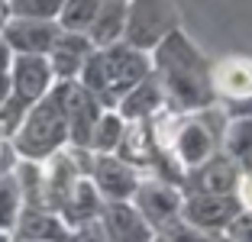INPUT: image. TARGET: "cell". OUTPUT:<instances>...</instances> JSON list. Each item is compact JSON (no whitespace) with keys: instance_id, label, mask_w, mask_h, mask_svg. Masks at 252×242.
<instances>
[{"instance_id":"obj_15","label":"cell","mask_w":252,"mask_h":242,"mask_svg":"<svg viewBox=\"0 0 252 242\" xmlns=\"http://www.w3.org/2000/svg\"><path fill=\"white\" fill-rule=\"evenodd\" d=\"M210 78H214L217 103L252 97V59H243V55L223 59L217 65H210Z\"/></svg>"},{"instance_id":"obj_11","label":"cell","mask_w":252,"mask_h":242,"mask_svg":"<svg viewBox=\"0 0 252 242\" xmlns=\"http://www.w3.org/2000/svg\"><path fill=\"white\" fill-rule=\"evenodd\" d=\"M59 32L62 26L55 20H30V16H7L0 26V39L13 52L26 55H49Z\"/></svg>"},{"instance_id":"obj_6","label":"cell","mask_w":252,"mask_h":242,"mask_svg":"<svg viewBox=\"0 0 252 242\" xmlns=\"http://www.w3.org/2000/svg\"><path fill=\"white\" fill-rule=\"evenodd\" d=\"M133 204L139 207V213L149 220V226L162 229V226H168V223L181 220L185 191H181V184L152 175V178H142L139 191L133 194Z\"/></svg>"},{"instance_id":"obj_17","label":"cell","mask_w":252,"mask_h":242,"mask_svg":"<svg viewBox=\"0 0 252 242\" xmlns=\"http://www.w3.org/2000/svg\"><path fill=\"white\" fill-rule=\"evenodd\" d=\"M168 103H165V94H162V84L156 81V74L149 71V78H142L129 94L120 100V117L126 123H136V120H156L158 113L165 110Z\"/></svg>"},{"instance_id":"obj_12","label":"cell","mask_w":252,"mask_h":242,"mask_svg":"<svg viewBox=\"0 0 252 242\" xmlns=\"http://www.w3.org/2000/svg\"><path fill=\"white\" fill-rule=\"evenodd\" d=\"M100 226L110 242H156V229L133 200H104Z\"/></svg>"},{"instance_id":"obj_8","label":"cell","mask_w":252,"mask_h":242,"mask_svg":"<svg viewBox=\"0 0 252 242\" xmlns=\"http://www.w3.org/2000/svg\"><path fill=\"white\" fill-rule=\"evenodd\" d=\"M59 91H62V103H65V117H68V146H91V132H94L97 120L104 113L100 100L84 88L81 81H59Z\"/></svg>"},{"instance_id":"obj_1","label":"cell","mask_w":252,"mask_h":242,"mask_svg":"<svg viewBox=\"0 0 252 242\" xmlns=\"http://www.w3.org/2000/svg\"><path fill=\"white\" fill-rule=\"evenodd\" d=\"M149 59H152V74L162 84L168 110L197 113L217 103L207 59L181 30L165 36L156 49L149 52Z\"/></svg>"},{"instance_id":"obj_10","label":"cell","mask_w":252,"mask_h":242,"mask_svg":"<svg viewBox=\"0 0 252 242\" xmlns=\"http://www.w3.org/2000/svg\"><path fill=\"white\" fill-rule=\"evenodd\" d=\"M243 171L226 152H217L214 158H207L204 165L185 171L181 191L185 194H236Z\"/></svg>"},{"instance_id":"obj_13","label":"cell","mask_w":252,"mask_h":242,"mask_svg":"<svg viewBox=\"0 0 252 242\" xmlns=\"http://www.w3.org/2000/svg\"><path fill=\"white\" fill-rule=\"evenodd\" d=\"M55 84H59V78L49 65V55L13 52V97H20L23 103H36Z\"/></svg>"},{"instance_id":"obj_21","label":"cell","mask_w":252,"mask_h":242,"mask_svg":"<svg viewBox=\"0 0 252 242\" xmlns=\"http://www.w3.org/2000/svg\"><path fill=\"white\" fill-rule=\"evenodd\" d=\"M123 132H126V120L120 117V110H104L100 120H97L94 132H91V152L94 155H110L120 149L123 142Z\"/></svg>"},{"instance_id":"obj_9","label":"cell","mask_w":252,"mask_h":242,"mask_svg":"<svg viewBox=\"0 0 252 242\" xmlns=\"http://www.w3.org/2000/svg\"><path fill=\"white\" fill-rule=\"evenodd\" d=\"M91 181L97 184V191L104 200H133V194L142 184V171L120 158L117 152L110 155H91Z\"/></svg>"},{"instance_id":"obj_19","label":"cell","mask_w":252,"mask_h":242,"mask_svg":"<svg viewBox=\"0 0 252 242\" xmlns=\"http://www.w3.org/2000/svg\"><path fill=\"white\" fill-rule=\"evenodd\" d=\"M126 7H129V0H100L97 16H94V23H91V30H88L94 49H104V45L123 42Z\"/></svg>"},{"instance_id":"obj_24","label":"cell","mask_w":252,"mask_h":242,"mask_svg":"<svg viewBox=\"0 0 252 242\" xmlns=\"http://www.w3.org/2000/svg\"><path fill=\"white\" fill-rule=\"evenodd\" d=\"M65 0H3L7 16H30V20H55Z\"/></svg>"},{"instance_id":"obj_26","label":"cell","mask_w":252,"mask_h":242,"mask_svg":"<svg viewBox=\"0 0 252 242\" xmlns=\"http://www.w3.org/2000/svg\"><path fill=\"white\" fill-rule=\"evenodd\" d=\"M13 94V49L0 39V103Z\"/></svg>"},{"instance_id":"obj_28","label":"cell","mask_w":252,"mask_h":242,"mask_svg":"<svg viewBox=\"0 0 252 242\" xmlns=\"http://www.w3.org/2000/svg\"><path fill=\"white\" fill-rule=\"evenodd\" d=\"M236 197H239V204H243V210H252V171L243 175V181H239V187H236Z\"/></svg>"},{"instance_id":"obj_29","label":"cell","mask_w":252,"mask_h":242,"mask_svg":"<svg viewBox=\"0 0 252 242\" xmlns=\"http://www.w3.org/2000/svg\"><path fill=\"white\" fill-rule=\"evenodd\" d=\"M0 242H13V233H7V229H0Z\"/></svg>"},{"instance_id":"obj_22","label":"cell","mask_w":252,"mask_h":242,"mask_svg":"<svg viewBox=\"0 0 252 242\" xmlns=\"http://www.w3.org/2000/svg\"><path fill=\"white\" fill-rule=\"evenodd\" d=\"M20 210H23L20 181H16V171L7 168V171H0V229L13 233L16 220H20Z\"/></svg>"},{"instance_id":"obj_23","label":"cell","mask_w":252,"mask_h":242,"mask_svg":"<svg viewBox=\"0 0 252 242\" xmlns=\"http://www.w3.org/2000/svg\"><path fill=\"white\" fill-rule=\"evenodd\" d=\"M97 7L100 0H65L59 10V26L71 32H88L97 16Z\"/></svg>"},{"instance_id":"obj_16","label":"cell","mask_w":252,"mask_h":242,"mask_svg":"<svg viewBox=\"0 0 252 242\" xmlns=\"http://www.w3.org/2000/svg\"><path fill=\"white\" fill-rule=\"evenodd\" d=\"M13 236L20 239H39V242H68L71 239V226L65 216L45 207H23L20 220L13 226Z\"/></svg>"},{"instance_id":"obj_31","label":"cell","mask_w":252,"mask_h":242,"mask_svg":"<svg viewBox=\"0 0 252 242\" xmlns=\"http://www.w3.org/2000/svg\"><path fill=\"white\" fill-rule=\"evenodd\" d=\"M0 3H3V0H0Z\"/></svg>"},{"instance_id":"obj_5","label":"cell","mask_w":252,"mask_h":242,"mask_svg":"<svg viewBox=\"0 0 252 242\" xmlns=\"http://www.w3.org/2000/svg\"><path fill=\"white\" fill-rule=\"evenodd\" d=\"M181 30V13L175 0H129L123 42L139 52H152L165 36Z\"/></svg>"},{"instance_id":"obj_14","label":"cell","mask_w":252,"mask_h":242,"mask_svg":"<svg viewBox=\"0 0 252 242\" xmlns=\"http://www.w3.org/2000/svg\"><path fill=\"white\" fill-rule=\"evenodd\" d=\"M94 52V42H91L88 32H71V30H62L55 36L52 49H49V65H52L55 78L59 81H74L81 74L84 61L91 59Z\"/></svg>"},{"instance_id":"obj_27","label":"cell","mask_w":252,"mask_h":242,"mask_svg":"<svg viewBox=\"0 0 252 242\" xmlns=\"http://www.w3.org/2000/svg\"><path fill=\"white\" fill-rule=\"evenodd\" d=\"M223 239L230 242H252V210H243L230 226L223 229Z\"/></svg>"},{"instance_id":"obj_7","label":"cell","mask_w":252,"mask_h":242,"mask_svg":"<svg viewBox=\"0 0 252 242\" xmlns=\"http://www.w3.org/2000/svg\"><path fill=\"white\" fill-rule=\"evenodd\" d=\"M239 213H243V204L236 194H185V204H181V220L214 236H223V229Z\"/></svg>"},{"instance_id":"obj_25","label":"cell","mask_w":252,"mask_h":242,"mask_svg":"<svg viewBox=\"0 0 252 242\" xmlns=\"http://www.w3.org/2000/svg\"><path fill=\"white\" fill-rule=\"evenodd\" d=\"M156 242H220V236L214 233H204V229L191 226L185 220H175L168 226L156 229Z\"/></svg>"},{"instance_id":"obj_2","label":"cell","mask_w":252,"mask_h":242,"mask_svg":"<svg viewBox=\"0 0 252 242\" xmlns=\"http://www.w3.org/2000/svg\"><path fill=\"white\" fill-rule=\"evenodd\" d=\"M149 71H152L149 52H139L126 42H113V45H104V49L91 52V59L84 61L78 81L100 100L104 110H117L120 100L142 78H149Z\"/></svg>"},{"instance_id":"obj_30","label":"cell","mask_w":252,"mask_h":242,"mask_svg":"<svg viewBox=\"0 0 252 242\" xmlns=\"http://www.w3.org/2000/svg\"><path fill=\"white\" fill-rule=\"evenodd\" d=\"M13 242H39V239H20V236H13Z\"/></svg>"},{"instance_id":"obj_4","label":"cell","mask_w":252,"mask_h":242,"mask_svg":"<svg viewBox=\"0 0 252 242\" xmlns=\"http://www.w3.org/2000/svg\"><path fill=\"white\" fill-rule=\"evenodd\" d=\"M223 126H226V113L217 103L197 113H178L175 129L168 136V146H165V155L181 171L197 168V165H204L207 158H214L220 152Z\"/></svg>"},{"instance_id":"obj_18","label":"cell","mask_w":252,"mask_h":242,"mask_svg":"<svg viewBox=\"0 0 252 242\" xmlns=\"http://www.w3.org/2000/svg\"><path fill=\"white\" fill-rule=\"evenodd\" d=\"M100 213H104V197L97 191V184L91 181V175H81L68 204L62 207V216L71 229H78V226H88V223H97Z\"/></svg>"},{"instance_id":"obj_20","label":"cell","mask_w":252,"mask_h":242,"mask_svg":"<svg viewBox=\"0 0 252 242\" xmlns=\"http://www.w3.org/2000/svg\"><path fill=\"white\" fill-rule=\"evenodd\" d=\"M220 152L230 155L243 175H249L252 171V117H226Z\"/></svg>"},{"instance_id":"obj_3","label":"cell","mask_w":252,"mask_h":242,"mask_svg":"<svg viewBox=\"0 0 252 242\" xmlns=\"http://www.w3.org/2000/svg\"><path fill=\"white\" fill-rule=\"evenodd\" d=\"M68 117H65V103H62V91L55 84L42 100L30 103V110L23 117L20 129L13 132V155L16 158H30V161H45L49 155L62 152L68 146Z\"/></svg>"}]
</instances>
